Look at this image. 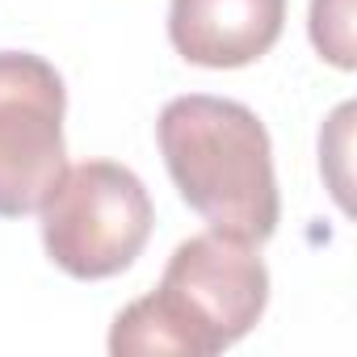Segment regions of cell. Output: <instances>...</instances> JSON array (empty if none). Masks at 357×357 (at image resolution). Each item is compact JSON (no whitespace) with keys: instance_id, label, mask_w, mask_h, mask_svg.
I'll use <instances>...</instances> for the list:
<instances>
[{"instance_id":"cell-6","label":"cell","mask_w":357,"mask_h":357,"mask_svg":"<svg viewBox=\"0 0 357 357\" xmlns=\"http://www.w3.org/2000/svg\"><path fill=\"white\" fill-rule=\"evenodd\" d=\"M311 43L340 72L357 63L353 59V0H311Z\"/></svg>"},{"instance_id":"cell-3","label":"cell","mask_w":357,"mask_h":357,"mask_svg":"<svg viewBox=\"0 0 357 357\" xmlns=\"http://www.w3.org/2000/svg\"><path fill=\"white\" fill-rule=\"evenodd\" d=\"M38 215L47 257L80 282L130 269L155 223L143 181L114 160H84L68 168Z\"/></svg>"},{"instance_id":"cell-4","label":"cell","mask_w":357,"mask_h":357,"mask_svg":"<svg viewBox=\"0 0 357 357\" xmlns=\"http://www.w3.org/2000/svg\"><path fill=\"white\" fill-rule=\"evenodd\" d=\"M63 109V80L43 55L0 51V219L43 211L68 172Z\"/></svg>"},{"instance_id":"cell-5","label":"cell","mask_w":357,"mask_h":357,"mask_svg":"<svg viewBox=\"0 0 357 357\" xmlns=\"http://www.w3.org/2000/svg\"><path fill=\"white\" fill-rule=\"evenodd\" d=\"M286 26V0H172L168 38L198 68L257 63Z\"/></svg>"},{"instance_id":"cell-2","label":"cell","mask_w":357,"mask_h":357,"mask_svg":"<svg viewBox=\"0 0 357 357\" xmlns=\"http://www.w3.org/2000/svg\"><path fill=\"white\" fill-rule=\"evenodd\" d=\"M168 176L206 223L244 244L278 231L282 198L273 181V147L265 122L227 97H172L155 122Z\"/></svg>"},{"instance_id":"cell-1","label":"cell","mask_w":357,"mask_h":357,"mask_svg":"<svg viewBox=\"0 0 357 357\" xmlns=\"http://www.w3.org/2000/svg\"><path fill=\"white\" fill-rule=\"evenodd\" d=\"M269 303V269L257 244L202 231L176 244L151 294L118 311L114 357H211L248 336Z\"/></svg>"}]
</instances>
